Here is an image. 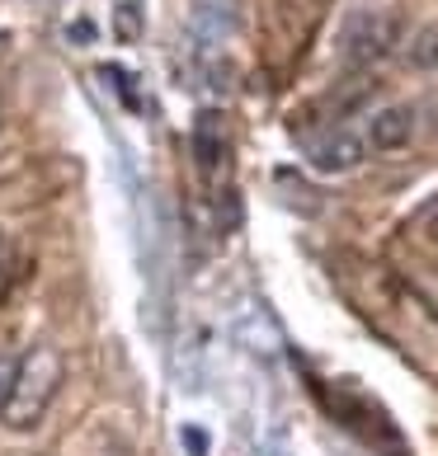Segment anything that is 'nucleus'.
Here are the masks:
<instances>
[{
    "mask_svg": "<svg viewBox=\"0 0 438 456\" xmlns=\"http://www.w3.org/2000/svg\"><path fill=\"white\" fill-rule=\"evenodd\" d=\"M66 377L62 367V353L57 348H29L20 362H14V377H10V391H5V404H0V419L24 433V428H38L47 404L57 400V386Z\"/></svg>",
    "mask_w": 438,
    "mask_h": 456,
    "instance_id": "obj_1",
    "label": "nucleus"
},
{
    "mask_svg": "<svg viewBox=\"0 0 438 456\" xmlns=\"http://www.w3.org/2000/svg\"><path fill=\"white\" fill-rule=\"evenodd\" d=\"M401 38V20L386 10H353L344 28H340V57L349 66H373L396 47Z\"/></svg>",
    "mask_w": 438,
    "mask_h": 456,
    "instance_id": "obj_2",
    "label": "nucleus"
},
{
    "mask_svg": "<svg viewBox=\"0 0 438 456\" xmlns=\"http://www.w3.org/2000/svg\"><path fill=\"white\" fill-rule=\"evenodd\" d=\"M410 137H415V109L410 104L377 109L373 123H368V142L377 151H401V146H410Z\"/></svg>",
    "mask_w": 438,
    "mask_h": 456,
    "instance_id": "obj_3",
    "label": "nucleus"
},
{
    "mask_svg": "<svg viewBox=\"0 0 438 456\" xmlns=\"http://www.w3.org/2000/svg\"><path fill=\"white\" fill-rule=\"evenodd\" d=\"M363 160V142L353 137V132H330V137H321L311 146V165L321 175H344V170H353V165Z\"/></svg>",
    "mask_w": 438,
    "mask_h": 456,
    "instance_id": "obj_4",
    "label": "nucleus"
},
{
    "mask_svg": "<svg viewBox=\"0 0 438 456\" xmlns=\"http://www.w3.org/2000/svg\"><path fill=\"white\" fill-rule=\"evenodd\" d=\"M194 160L203 175H217V165L227 160V132H222V113H198L194 123Z\"/></svg>",
    "mask_w": 438,
    "mask_h": 456,
    "instance_id": "obj_5",
    "label": "nucleus"
},
{
    "mask_svg": "<svg viewBox=\"0 0 438 456\" xmlns=\"http://www.w3.org/2000/svg\"><path fill=\"white\" fill-rule=\"evenodd\" d=\"M419 53H410L415 66H438V33H419Z\"/></svg>",
    "mask_w": 438,
    "mask_h": 456,
    "instance_id": "obj_6",
    "label": "nucleus"
},
{
    "mask_svg": "<svg viewBox=\"0 0 438 456\" xmlns=\"http://www.w3.org/2000/svg\"><path fill=\"white\" fill-rule=\"evenodd\" d=\"M10 377H14V362L0 353V404H5V391H10Z\"/></svg>",
    "mask_w": 438,
    "mask_h": 456,
    "instance_id": "obj_7",
    "label": "nucleus"
}]
</instances>
